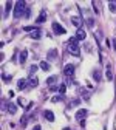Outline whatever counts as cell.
Returning a JSON list of instances; mask_svg holds the SVG:
<instances>
[{"mask_svg":"<svg viewBox=\"0 0 116 130\" xmlns=\"http://www.w3.org/2000/svg\"><path fill=\"white\" fill-rule=\"evenodd\" d=\"M29 37H31V39H40V37H42V32H40L39 29H34V31L29 34Z\"/></svg>","mask_w":116,"mask_h":130,"instance_id":"8fae6325","label":"cell"},{"mask_svg":"<svg viewBox=\"0 0 116 130\" xmlns=\"http://www.w3.org/2000/svg\"><path fill=\"white\" fill-rule=\"evenodd\" d=\"M28 85H29V87H37V85H39L37 77H31V79L28 80Z\"/></svg>","mask_w":116,"mask_h":130,"instance_id":"9a60e30c","label":"cell"},{"mask_svg":"<svg viewBox=\"0 0 116 130\" xmlns=\"http://www.w3.org/2000/svg\"><path fill=\"white\" fill-rule=\"evenodd\" d=\"M3 80H11V76H8V74H3Z\"/></svg>","mask_w":116,"mask_h":130,"instance_id":"484cf974","label":"cell"},{"mask_svg":"<svg viewBox=\"0 0 116 130\" xmlns=\"http://www.w3.org/2000/svg\"><path fill=\"white\" fill-rule=\"evenodd\" d=\"M93 77H94V80H96V82H101V71H99V70H94L93 71Z\"/></svg>","mask_w":116,"mask_h":130,"instance_id":"2e32d148","label":"cell"},{"mask_svg":"<svg viewBox=\"0 0 116 130\" xmlns=\"http://www.w3.org/2000/svg\"><path fill=\"white\" fill-rule=\"evenodd\" d=\"M67 48H68V51H70L73 56H76V57L80 56V48H79V45H77V39H76V37H71V39L68 40Z\"/></svg>","mask_w":116,"mask_h":130,"instance_id":"6da1fadb","label":"cell"},{"mask_svg":"<svg viewBox=\"0 0 116 130\" xmlns=\"http://www.w3.org/2000/svg\"><path fill=\"white\" fill-rule=\"evenodd\" d=\"M108 8L111 12H116V2H108Z\"/></svg>","mask_w":116,"mask_h":130,"instance_id":"d6986e66","label":"cell"},{"mask_svg":"<svg viewBox=\"0 0 116 130\" xmlns=\"http://www.w3.org/2000/svg\"><path fill=\"white\" fill-rule=\"evenodd\" d=\"M46 57H48L49 60H56V59H57V50H49V51L46 53Z\"/></svg>","mask_w":116,"mask_h":130,"instance_id":"ba28073f","label":"cell"},{"mask_svg":"<svg viewBox=\"0 0 116 130\" xmlns=\"http://www.w3.org/2000/svg\"><path fill=\"white\" fill-rule=\"evenodd\" d=\"M53 31H54V34H57V36H59V34L62 36V34H65V32H67V31H65V28H63L62 25H59L57 22L53 23Z\"/></svg>","mask_w":116,"mask_h":130,"instance_id":"3957f363","label":"cell"},{"mask_svg":"<svg viewBox=\"0 0 116 130\" xmlns=\"http://www.w3.org/2000/svg\"><path fill=\"white\" fill-rule=\"evenodd\" d=\"M63 130H70V128H63Z\"/></svg>","mask_w":116,"mask_h":130,"instance_id":"f546056e","label":"cell"},{"mask_svg":"<svg viewBox=\"0 0 116 130\" xmlns=\"http://www.w3.org/2000/svg\"><path fill=\"white\" fill-rule=\"evenodd\" d=\"M111 43H113V48L116 50V39H113V40H111Z\"/></svg>","mask_w":116,"mask_h":130,"instance_id":"83f0119b","label":"cell"},{"mask_svg":"<svg viewBox=\"0 0 116 130\" xmlns=\"http://www.w3.org/2000/svg\"><path fill=\"white\" fill-rule=\"evenodd\" d=\"M32 130H40V125H36V127L32 128Z\"/></svg>","mask_w":116,"mask_h":130,"instance_id":"f1b7e54d","label":"cell"},{"mask_svg":"<svg viewBox=\"0 0 116 130\" xmlns=\"http://www.w3.org/2000/svg\"><path fill=\"white\" fill-rule=\"evenodd\" d=\"M43 116H45V119L49 121V122L54 121V113H53L51 110H45V111H43Z\"/></svg>","mask_w":116,"mask_h":130,"instance_id":"5b68a950","label":"cell"},{"mask_svg":"<svg viewBox=\"0 0 116 130\" xmlns=\"http://www.w3.org/2000/svg\"><path fill=\"white\" fill-rule=\"evenodd\" d=\"M26 57H28V51H26V50H23V51L20 53V57H19V62H20V63H25V60H26Z\"/></svg>","mask_w":116,"mask_h":130,"instance_id":"5bb4252c","label":"cell"},{"mask_svg":"<svg viewBox=\"0 0 116 130\" xmlns=\"http://www.w3.org/2000/svg\"><path fill=\"white\" fill-rule=\"evenodd\" d=\"M65 91H67V85H65V84H60V85H59V93H60V94H65Z\"/></svg>","mask_w":116,"mask_h":130,"instance_id":"ffe728a7","label":"cell"},{"mask_svg":"<svg viewBox=\"0 0 116 130\" xmlns=\"http://www.w3.org/2000/svg\"><path fill=\"white\" fill-rule=\"evenodd\" d=\"M26 82H28L26 79H19V82H17V87H19L20 90H23V88H26V85H28Z\"/></svg>","mask_w":116,"mask_h":130,"instance_id":"4fadbf2b","label":"cell"},{"mask_svg":"<svg viewBox=\"0 0 116 130\" xmlns=\"http://www.w3.org/2000/svg\"><path fill=\"white\" fill-rule=\"evenodd\" d=\"M105 76H107V79H108V80H111V79H113V74H111L110 68H107V73H105Z\"/></svg>","mask_w":116,"mask_h":130,"instance_id":"44dd1931","label":"cell"},{"mask_svg":"<svg viewBox=\"0 0 116 130\" xmlns=\"http://www.w3.org/2000/svg\"><path fill=\"white\" fill-rule=\"evenodd\" d=\"M56 80H57V77H56V76H51V77H48V79H46V84H48L49 87H53Z\"/></svg>","mask_w":116,"mask_h":130,"instance_id":"e0dca14e","label":"cell"},{"mask_svg":"<svg viewBox=\"0 0 116 130\" xmlns=\"http://www.w3.org/2000/svg\"><path fill=\"white\" fill-rule=\"evenodd\" d=\"M85 116H87V110H85V108H80V110H77V113H76V119L82 121V118H85Z\"/></svg>","mask_w":116,"mask_h":130,"instance_id":"52a82bcc","label":"cell"},{"mask_svg":"<svg viewBox=\"0 0 116 130\" xmlns=\"http://www.w3.org/2000/svg\"><path fill=\"white\" fill-rule=\"evenodd\" d=\"M45 19H46V9H42L40 14H39V17H37V22L42 23V22H45Z\"/></svg>","mask_w":116,"mask_h":130,"instance_id":"30bf717a","label":"cell"},{"mask_svg":"<svg viewBox=\"0 0 116 130\" xmlns=\"http://www.w3.org/2000/svg\"><path fill=\"white\" fill-rule=\"evenodd\" d=\"M71 22H73V25H74V26L80 28V23H82V20H80V17H79V15H73V17H71Z\"/></svg>","mask_w":116,"mask_h":130,"instance_id":"9c48e42d","label":"cell"},{"mask_svg":"<svg viewBox=\"0 0 116 130\" xmlns=\"http://www.w3.org/2000/svg\"><path fill=\"white\" fill-rule=\"evenodd\" d=\"M62 99V96H54L53 98V102H57V101H60Z\"/></svg>","mask_w":116,"mask_h":130,"instance_id":"603a6c76","label":"cell"},{"mask_svg":"<svg viewBox=\"0 0 116 130\" xmlns=\"http://www.w3.org/2000/svg\"><path fill=\"white\" fill-rule=\"evenodd\" d=\"M37 70V65H31V67H29V73H34Z\"/></svg>","mask_w":116,"mask_h":130,"instance_id":"7402d4cb","label":"cell"},{"mask_svg":"<svg viewBox=\"0 0 116 130\" xmlns=\"http://www.w3.org/2000/svg\"><path fill=\"white\" fill-rule=\"evenodd\" d=\"M23 29H25V31H34V28H32V26H25Z\"/></svg>","mask_w":116,"mask_h":130,"instance_id":"d4e9b609","label":"cell"},{"mask_svg":"<svg viewBox=\"0 0 116 130\" xmlns=\"http://www.w3.org/2000/svg\"><path fill=\"white\" fill-rule=\"evenodd\" d=\"M11 8H12V2H8V3H6V11H9Z\"/></svg>","mask_w":116,"mask_h":130,"instance_id":"cb8c5ba5","label":"cell"},{"mask_svg":"<svg viewBox=\"0 0 116 130\" xmlns=\"http://www.w3.org/2000/svg\"><path fill=\"white\" fill-rule=\"evenodd\" d=\"M25 6H26L25 2H17V3H15V8H14V17L15 19H20L22 15L26 14L25 9H28V8H25Z\"/></svg>","mask_w":116,"mask_h":130,"instance_id":"7a4b0ae2","label":"cell"},{"mask_svg":"<svg viewBox=\"0 0 116 130\" xmlns=\"http://www.w3.org/2000/svg\"><path fill=\"white\" fill-rule=\"evenodd\" d=\"M63 74H65V76H73V74H74V65H71V63L65 65V68H63Z\"/></svg>","mask_w":116,"mask_h":130,"instance_id":"277c9868","label":"cell"},{"mask_svg":"<svg viewBox=\"0 0 116 130\" xmlns=\"http://www.w3.org/2000/svg\"><path fill=\"white\" fill-rule=\"evenodd\" d=\"M87 37V32L82 29V28H77V32H76V39L77 40H84Z\"/></svg>","mask_w":116,"mask_h":130,"instance_id":"8992f818","label":"cell"},{"mask_svg":"<svg viewBox=\"0 0 116 130\" xmlns=\"http://www.w3.org/2000/svg\"><path fill=\"white\" fill-rule=\"evenodd\" d=\"M39 67L43 70V71H49V68H51V65H49L48 62H45V60H42L40 62V65H39Z\"/></svg>","mask_w":116,"mask_h":130,"instance_id":"7c38bea8","label":"cell"},{"mask_svg":"<svg viewBox=\"0 0 116 130\" xmlns=\"http://www.w3.org/2000/svg\"><path fill=\"white\" fill-rule=\"evenodd\" d=\"M8 111L11 113V115H14V113L17 111V108H15V105H14V104H9V105H8Z\"/></svg>","mask_w":116,"mask_h":130,"instance_id":"ac0fdd59","label":"cell"},{"mask_svg":"<svg viewBox=\"0 0 116 130\" xmlns=\"http://www.w3.org/2000/svg\"><path fill=\"white\" fill-rule=\"evenodd\" d=\"M20 124H22V127H25V125H26V118H23V119L20 121Z\"/></svg>","mask_w":116,"mask_h":130,"instance_id":"4316f807","label":"cell"}]
</instances>
